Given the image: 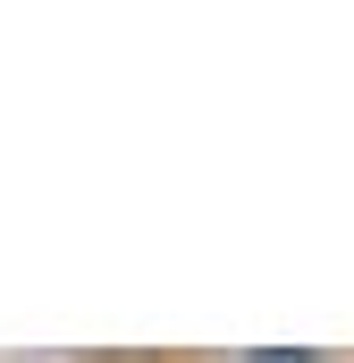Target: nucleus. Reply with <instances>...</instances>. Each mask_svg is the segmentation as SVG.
<instances>
[{
  "label": "nucleus",
  "mask_w": 354,
  "mask_h": 363,
  "mask_svg": "<svg viewBox=\"0 0 354 363\" xmlns=\"http://www.w3.org/2000/svg\"><path fill=\"white\" fill-rule=\"evenodd\" d=\"M245 363H321L312 347H262V355H245Z\"/></svg>",
  "instance_id": "obj_1"
}]
</instances>
